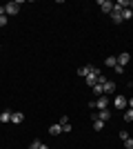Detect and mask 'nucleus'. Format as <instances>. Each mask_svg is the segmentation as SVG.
<instances>
[{"label": "nucleus", "instance_id": "24", "mask_svg": "<svg viewBox=\"0 0 133 149\" xmlns=\"http://www.w3.org/2000/svg\"><path fill=\"white\" fill-rule=\"evenodd\" d=\"M129 138V131H120V140H127Z\"/></svg>", "mask_w": 133, "mask_h": 149}, {"label": "nucleus", "instance_id": "15", "mask_svg": "<svg viewBox=\"0 0 133 149\" xmlns=\"http://www.w3.org/2000/svg\"><path fill=\"white\" fill-rule=\"evenodd\" d=\"M78 74L82 76V78H87V76L91 74V67H87V65H84V67H80V69H78Z\"/></svg>", "mask_w": 133, "mask_h": 149}, {"label": "nucleus", "instance_id": "22", "mask_svg": "<svg viewBox=\"0 0 133 149\" xmlns=\"http://www.w3.org/2000/svg\"><path fill=\"white\" fill-rule=\"evenodd\" d=\"M7 22H9V18H7V16H0V27H5Z\"/></svg>", "mask_w": 133, "mask_h": 149}, {"label": "nucleus", "instance_id": "17", "mask_svg": "<svg viewBox=\"0 0 133 149\" xmlns=\"http://www.w3.org/2000/svg\"><path fill=\"white\" fill-rule=\"evenodd\" d=\"M124 120H127V123H133V109H124Z\"/></svg>", "mask_w": 133, "mask_h": 149}, {"label": "nucleus", "instance_id": "4", "mask_svg": "<svg viewBox=\"0 0 133 149\" xmlns=\"http://www.w3.org/2000/svg\"><path fill=\"white\" fill-rule=\"evenodd\" d=\"M95 107H98L100 111H102V109H107V107H109V98H107V96H100V98L95 100Z\"/></svg>", "mask_w": 133, "mask_h": 149}, {"label": "nucleus", "instance_id": "11", "mask_svg": "<svg viewBox=\"0 0 133 149\" xmlns=\"http://www.w3.org/2000/svg\"><path fill=\"white\" fill-rule=\"evenodd\" d=\"M98 78H100V76H95V74H89L87 78H84V80H87V85H91V87H93V85H98Z\"/></svg>", "mask_w": 133, "mask_h": 149}, {"label": "nucleus", "instance_id": "13", "mask_svg": "<svg viewBox=\"0 0 133 149\" xmlns=\"http://www.w3.org/2000/svg\"><path fill=\"white\" fill-rule=\"evenodd\" d=\"M49 134H51V136H58V134H62V127H60V125H51Z\"/></svg>", "mask_w": 133, "mask_h": 149}, {"label": "nucleus", "instance_id": "16", "mask_svg": "<svg viewBox=\"0 0 133 149\" xmlns=\"http://www.w3.org/2000/svg\"><path fill=\"white\" fill-rule=\"evenodd\" d=\"M104 65H107V67H115V65H118V58H115V56H109L107 60H104Z\"/></svg>", "mask_w": 133, "mask_h": 149}, {"label": "nucleus", "instance_id": "18", "mask_svg": "<svg viewBox=\"0 0 133 149\" xmlns=\"http://www.w3.org/2000/svg\"><path fill=\"white\" fill-rule=\"evenodd\" d=\"M93 93L98 96V98H100V96H104V91H102V85H100V82H98V85H93Z\"/></svg>", "mask_w": 133, "mask_h": 149}, {"label": "nucleus", "instance_id": "14", "mask_svg": "<svg viewBox=\"0 0 133 149\" xmlns=\"http://www.w3.org/2000/svg\"><path fill=\"white\" fill-rule=\"evenodd\" d=\"M111 20H113V22H122V11H111Z\"/></svg>", "mask_w": 133, "mask_h": 149}, {"label": "nucleus", "instance_id": "7", "mask_svg": "<svg viewBox=\"0 0 133 149\" xmlns=\"http://www.w3.org/2000/svg\"><path fill=\"white\" fill-rule=\"evenodd\" d=\"M11 116H13V111H9V109H5V111L0 113V123H11Z\"/></svg>", "mask_w": 133, "mask_h": 149}, {"label": "nucleus", "instance_id": "8", "mask_svg": "<svg viewBox=\"0 0 133 149\" xmlns=\"http://www.w3.org/2000/svg\"><path fill=\"white\" fill-rule=\"evenodd\" d=\"M98 118H100L102 123H107V120L111 118V111H109V109H102V111H98Z\"/></svg>", "mask_w": 133, "mask_h": 149}, {"label": "nucleus", "instance_id": "6", "mask_svg": "<svg viewBox=\"0 0 133 149\" xmlns=\"http://www.w3.org/2000/svg\"><path fill=\"white\" fill-rule=\"evenodd\" d=\"M11 123H13V125H20V123H25V113H20V111H13V116H11Z\"/></svg>", "mask_w": 133, "mask_h": 149}, {"label": "nucleus", "instance_id": "12", "mask_svg": "<svg viewBox=\"0 0 133 149\" xmlns=\"http://www.w3.org/2000/svg\"><path fill=\"white\" fill-rule=\"evenodd\" d=\"M133 18V9L127 7V9H122V20H131Z\"/></svg>", "mask_w": 133, "mask_h": 149}, {"label": "nucleus", "instance_id": "23", "mask_svg": "<svg viewBox=\"0 0 133 149\" xmlns=\"http://www.w3.org/2000/svg\"><path fill=\"white\" fill-rule=\"evenodd\" d=\"M113 69H115V74H124V67H120V65H115Z\"/></svg>", "mask_w": 133, "mask_h": 149}, {"label": "nucleus", "instance_id": "19", "mask_svg": "<svg viewBox=\"0 0 133 149\" xmlns=\"http://www.w3.org/2000/svg\"><path fill=\"white\" fill-rule=\"evenodd\" d=\"M93 129H95V131H102V129H104V123H102L100 118H98V120H93Z\"/></svg>", "mask_w": 133, "mask_h": 149}, {"label": "nucleus", "instance_id": "10", "mask_svg": "<svg viewBox=\"0 0 133 149\" xmlns=\"http://www.w3.org/2000/svg\"><path fill=\"white\" fill-rule=\"evenodd\" d=\"M58 125L62 127V131H71V123L67 120V116H64V118H60V123H58Z\"/></svg>", "mask_w": 133, "mask_h": 149}, {"label": "nucleus", "instance_id": "25", "mask_svg": "<svg viewBox=\"0 0 133 149\" xmlns=\"http://www.w3.org/2000/svg\"><path fill=\"white\" fill-rule=\"evenodd\" d=\"M0 16H5V5H0Z\"/></svg>", "mask_w": 133, "mask_h": 149}, {"label": "nucleus", "instance_id": "27", "mask_svg": "<svg viewBox=\"0 0 133 149\" xmlns=\"http://www.w3.org/2000/svg\"><path fill=\"white\" fill-rule=\"evenodd\" d=\"M40 149H49V147H47V145H42V147H40Z\"/></svg>", "mask_w": 133, "mask_h": 149}, {"label": "nucleus", "instance_id": "21", "mask_svg": "<svg viewBox=\"0 0 133 149\" xmlns=\"http://www.w3.org/2000/svg\"><path fill=\"white\" fill-rule=\"evenodd\" d=\"M124 147H127V149H133V138H131V136L124 140Z\"/></svg>", "mask_w": 133, "mask_h": 149}, {"label": "nucleus", "instance_id": "9", "mask_svg": "<svg viewBox=\"0 0 133 149\" xmlns=\"http://www.w3.org/2000/svg\"><path fill=\"white\" fill-rule=\"evenodd\" d=\"M129 60H131V56H129L127 51H124V54H120V58H118V65H120V67H124Z\"/></svg>", "mask_w": 133, "mask_h": 149}, {"label": "nucleus", "instance_id": "26", "mask_svg": "<svg viewBox=\"0 0 133 149\" xmlns=\"http://www.w3.org/2000/svg\"><path fill=\"white\" fill-rule=\"evenodd\" d=\"M129 109H133V98H129Z\"/></svg>", "mask_w": 133, "mask_h": 149}, {"label": "nucleus", "instance_id": "20", "mask_svg": "<svg viewBox=\"0 0 133 149\" xmlns=\"http://www.w3.org/2000/svg\"><path fill=\"white\" fill-rule=\"evenodd\" d=\"M42 147V143H40L38 138H36V140H31V145H29V149H40Z\"/></svg>", "mask_w": 133, "mask_h": 149}, {"label": "nucleus", "instance_id": "5", "mask_svg": "<svg viewBox=\"0 0 133 149\" xmlns=\"http://www.w3.org/2000/svg\"><path fill=\"white\" fill-rule=\"evenodd\" d=\"M102 91H104V93H113L115 91V82L113 80H107L104 85H102Z\"/></svg>", "mask_w": 133, "mask_h": 149}, {"label": "nucleus", "instance_id": "3", "mask_svg": "<svg viewBox=\"0 0 133 149\" xmlns=\"http://www.w3.org/2000/svg\"><path fill=\"white\" fill-rule=\"evenodd\" d=\"M98 5H100V9L104 13H111V11H113V2H111V0H100Z\"/></svg>", "mask_w": 133, "mask_h": 149}, {"label": "nucleus", "instance_id": "1", "mask_svg": "<svg viewBox=\"0 0 133 149\" xmlns=\"http://www.w3.org/2000/svg\"><path fill=\"white\" fill-rule=\"evenodd\" d=\"M20 11V2H7L5 5V16L9 18V16H16V13Z\"/></svg>", "mask_w": 133, "mask_h": 149}, {"label": "nucleus", "instance_id": "2", "mask_svg": "<svg viewBox=\"0 0 133 149\" xmlns=\"http://www.w3.org/2000/svg\"><path fill=\"white\" fill-rule=\"evenodd\" d=\"M113 105L118 107V109H120V111H124V109H127V107H129V100L124 98V96H115V100H113Z\"/></svg>", "mask_w": 133, "mask_h": 149}]
</instances>
